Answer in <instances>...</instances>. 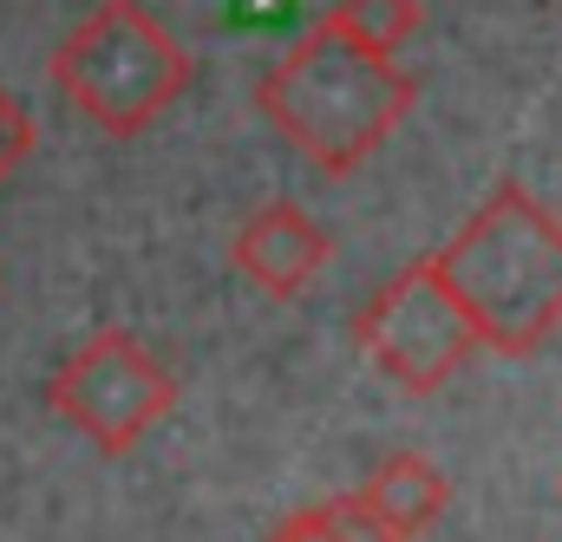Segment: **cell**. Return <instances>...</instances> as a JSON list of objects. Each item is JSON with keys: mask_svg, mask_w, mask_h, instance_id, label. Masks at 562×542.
I'll return each instance as SVG.
<instances>
[{"mask_svg": "<svg viewBox=\"0 0 562 542\" xmlns=\"http://www.w3.org/2000/svg\"><path fill=\"white\" fill-rule=\"evenodd\" d=\"M413 99L419 79L400 59L353 46L327 13L256 79V112L327 177H353L400 132Z\"/></svg>", "mask_w": 562, "mask_h": 542, "instance_id": "1", "label": "cell"}, {"mask_svg": "<svg viewBox=\"0 0 562 542\" xmlns=\"http://www.w3.org/2000/svg\"><path fill=\"white\" fill-rule=\"evenodd\" d=\"M431 269L471 320V340L491 353L524 360L562 327V223L517 177H504L491 203L431 249Z\"/></svg>", "mask_w": 562, "mask_h": 542, "instance_id": "2", "label": "cell"}, {"mask_svg": "<svg viewBox=\"0 0 562 542\" xmlns=\"http://www.w3.org/2000/svg\"><path fill=\"white\" fill-rule=\"evenodd\" d=\"M196 79L190 46L144 7V0H99L59 46L53 86L59 99L92 118L105 137L150 132Z\"/></svg>", "mask_w": 562, "mask_h": 542, "instance_id": "3", "label": "cell"}, {"mask_svg": "<svg viewBox=\"0 0 562 542\" xmlns=\"http://www.w3.org/2000/svg\"><path fill=\"white\" fill-rule=\"evenodd\" d=\"M46 406L59 425H72L92 451L125 458L157 418L177 411V380L157 366V353L125 327H99L59 373L46 380Z\"/></svg>", "mask_w": 562, "mask_h": 542, "instance_id": "4", "label": "cell"}, {"mask_svg": "<svg viewBox=\"0 0 562 542\" xmlns=\"http://www.w3.org/2000/svg\"><path fill=\"white\" fill-rule=\"evenodd\" d=\"M353 340H360V353H367L393 386H406V393L445 386V380L477 353L471 320L458 314V301H451V287L438 281L431 256L406 262L400 274H386V281L360 301Z\"/></svg>", "mask_w": 562, "mask_h": 542, "instance_id": "5", "label": "cell"}, {"mask_svg": "<svg viewBox=\"0 0 562 542\" xmlns=\"http://www.w3.org/2000/svg\"><path fill=\"white\" fill-rule=\"evenodd\" d=\"M327 262H334V236L301 203H262L229 236V269L243 274L256 294H269V301L307 294Z\"/></svg>", "mask_w": 562, "mask_h": 542, "instance_id": "6", "label": "cell"}, {"mask_svg": "<svg viewBox=\"0 0 562 542\" xmlns=\"http://www.w3.org/2000/svg\"><path fill=\"white\" fill-rule=\"evenodd\" d=\"M360 504L373 510V523L393 542H419L445 517V504H451V477L431 458H419V451H400V458H386L360 484Z\"/></svg>", "mask_w": 562, "mask_h": 542, "instance_id": "7", "label": "cell"}, {"mask_svg": "<svg viewBox=\"0 0 562 542\" xmlns=\"http://www.w3.org/2000/svg\"><path fill=\"white\" fill-rule=\"evenodd\" d=\"M262 542H393V537L373 523V510L360 504V490H340V497L288 510Z\"/></svg>", "mask_w": 562, "mask_h": 542, "instance_id": "8", "label": "cell"}, {"mask_svg": "<svg viewBox=\"0 0 562 542\" xmlns=\"http://www.w3.org/2000/svg\"><path fill=\"white\" fill-rule=\"evenodd\" d=\"M327 20H334L353 46L400 59V46L425 26V7H419V0H334V7H327Z\"/></svg>", "mask_w": 562, "mask_h": 542, "instance_id": "9", "label": "cell"}, {"mask_svg": "<svg viewBox=\"0 0 562 542\" xmlns=\"http://www.w3.org/2000/svg\"><path fill=\"white\" fill-rule=\"evenodd\" d=\"M33 137H40V132H33V112H26V105L0 86V183H7V177L33 157Z\"/></svg>", "mask_w": 562, "mask_h": 542, "instance_id": "10", "label": "cell"}]
</instances>
